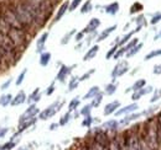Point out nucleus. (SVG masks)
I'll use <instances>...</instances> for the list:
<instances>
[{"instance_id":"obj_58","label":"nucleus","mask_w":161,"mask_h":150,"mask_svg":"<svg viewBox=\"0 0 161 150\" xmlns=\"http://www.w3.org/2000/svg\"><path fill=\"white\" fill-rule=\"evenodd\" d=\"M8 131H9L8 128H0V139H1L6 133H8Z\"/></svg>"},{"instance_id":"obj_14","label":"nucleus","mask_w":161,"mask_h":150,"mask_svg":"<svg viewBox=\"0 0 161 150\" xmlns=\"http://www.w3.org/2000/svg\"><path fill=\"white\" fill-rule=\"evenodd\" d=\"M119 108H120V102H119V101L109 102L108 105H105V107H104V110H103V114H104V116H110V114L117 112Z\"/></svg>"},{"instance_id":"obj_11","label":"nucleus","mask_w":161,"mask_h":150,"mask_svg":"<svg viewBox=\"0 0 161 150\" xmlns=\"http://www.w3.org/2000/svg\"><path fill=\"white\" fill-rule=\"evenodd\" d=\"M138 108H139V105L134 102V103L126 105L125 107L119 108V110L115 112V116H118V117H120V116H126V114H130V113H133V112H136Z\"/></svg>"},{"instance_id":"obj_18","label":"nucleus","mask_w":161,"mask_h":150,"mask_svg":"<svg viewBox=\"0 0 161 150\" xmlns=\"http://www.w3.org/2000/svg\"><path fill=\"white\" fill-rule=\"evenodd\" d=\"M141 28H142V26H136V28L135 30H133V31H130V32H128L126 35H124L123 37H120V39H119V42H118V46L119 47H121V46H124V44H126L131 38H133V36L135 35V33H138L139 31H140Z\"/></svg>"},{"instance_id":"obj_43","label":"nucleus","mask_w":161,"mask_h":150,"mask_svg":"<svg viewBox=\"0 0 161 150\" xmlns=\"http://www.w3.org/2000/svg\"><path fill=\"white\" fill-rule=\"evenodd\" d=\"M118 48H119V46L118 44H114L109 51H108V53L105 54V58L107 59H110V58H113V56L117 53V51H118Z\"/></svg>"},{"instance_id":"obj_52","label":"nucleus","mask_w":161,"mask_h":150,"mask_svg":"<svg viewBox=\"0 0 161 150\" xmlns=\"http://www.w3.org/2000/svg\"><path fill=\"white\" fill-rule=\"evenodd\" d=\"M14 147H15V143L14 142H8V143H5V144H3L0 147V150H11Z\"/></svg>"},{"instance_id":"obj_59","label":"nucleus","mask_w":161,"mask_h":150,"mask_svg":"<svg viewBox=\"0 0 161 150\" xmlns=\"http://www.w3.org/2000/svg\"><path fill=\"white\" fill-rule=\"evenodd\" d=\"M58 126H60V123H52V124L50 126V131H55V129H57Z\"/></svg>"},{"instance_id":"obj_36","label":"nucleus","mask_w":161,"mask_h":150,"mask_svg":"<svg viewBox=\"0 0 161 150\" xmlns=\"http://www.w3.org/2000/svg\"><path fill=\"white\" fill-rule=\"evenodd\" d=\"M76 33H77V30H75V28H73V30H71L69 32H67V33L62 37V39H61V44H67V43L71 41V38L73 37Z\"/></svg>"},{"instance_id":"obj_62","label":"nucleus","mask_w":161,"mask_h":150,"mask_svg":"<svg viewBox=\"0 0 161 150\" xmlns=\"http://www.w3.org/2000/svg\"><path fill=\"white\" fill-rule=\"evenodd\" d=\"M160 37H161V30H160Z\"/></svg>"},{"instance_id":"obj_35","label":"nucleus","mask_w":161,"mask_h":150,"mask_svg":"<svg viewBox=\"0 0 161 150\" xmlns=\"http://www.w3.org/2000/svg\"><path fill=\"white\" fill-rule=\"evenodd\" d=\"M11 100H13V96L10 94L0 96V106H1V107H6L8 105L11 103Z\"/></svg>"},{"instance_id":"obj_13","label":"nucleus","mask_w":161,"mask_h":150,"mask_svg":"<svg viewBox=\"0 0 161 150\" xmlns=\"http://www.w3.org/2000/svg\"><path fill=\"white\" fill-rule=\"evenodd\" d=\"M144 116V113L142 112H133L130 113V114H126L124 118H121L120 122H119V124L120 126H128L129 123H131V122H134V121H136V119H139L140 117Z\"/></svg>"},{"instance_id":"obj_21","label":"nucleus","mask_w":161,"mask_h":150,"mask_svg":"<svg viewBox=\"0 0 161 150\" xmlns=\"http://www.w3.org/2000/svg\"><path fill=\"white\" fill-rule=\"evenodd\" d=\"M98 52H99V46H98V44L92 46V47L87 51V53L83 56V60H84V62H88V60L93 59L94 57L98 54Z\"/></svg>"},{"instance_id":"obj_27","label":"nucleus","mask_w":161,"mask_h":150,"mask_svg":"<svg viewBox=\"0 0 161 150\" xmlns=\"http://www.w3.org/2000/svg\"><path fill=\"white\" fill-rule=\"evenodd\" d=\"M99 92H101L99 86H92V88L87 91V94L83 96V100H92L93 97H96Z\"/></svg>"},{"instance_id":"obj_31","label":"nucleus","mask_w":161,"mask_h":150,"mask_svg":"<svg viewBox=\"0 0 161 150\" xmlns=\"http://www.w3.org/2000/svg\"><path fill=\"white\" fill-rule=\"evenodd\" d=\"M80 103V97H75V98H72L71 102L68 103V112H75V111L78 108Z\"/></svg>"},{"instance_id":"obj_10","label":"nucleus","mask_w":161,"mask_h":150,"mask_svg":"<svg viewBox=\"0 0 161 150\" xmlns=\"http://www.w3.org/2000/svg\"><path fill=\"white\" fill-rule=\"evenodd\" d=\"M101 26V20L97 19V18H93V19L89 20V22L87 23V26L83 28V32L86 35H89V33H93L97 31V28Z\"/></svg>"},{"instance_id":"obj_2","label":"nucleus","mask_w":161,"mask_h":150,"mask_svg":"<svg viewBox=\"0 0 161 150\" xmlns=\"http://www.w3.org/2000/svg\"><path fill=\"white\" fill-rule=\"evenodd\" d=\"M0 51L9 67L15 64L21 56V53L16 49L14 42L10 39L8 33H3V32H0Z\"/></svg>"},{"instance_id":"obj_22","label":"nucleus","mask_w":161,"mask_h":150,"mask_svg":"<svg viewBox=\"0 0 161 150\" xmlns=\"http://www.w3.org/2000/svg\"><path fill=\"white\" fill-rule=\"evenodd\" d=\"M26 101H27L26 94H25L24 91H19L18 95L11 100V103H10V105H13V106H19V105H22V103L26 102Z\"/></svg>"},{"instance_id":"obj_38","label":"nucleus","mask_w":161,"mask_h":150,"mask_svg":"<svg viewBox=\"0 0 161 150\" xmlns=\"http://www.w3.org/2000/svg\"><path fill=\"white\" fill-rule=\"evenodd\" d=\"M138 43H139V38H131L126 44H124V46H121V47H124V49L128 52V51H130L134 46H136Z\"/></svg>"},{"instance_id":"obj_54","label":"nucleus","mask_w":161,"mask_h":150,"mask_svg":"<svg viewBox=\"0 0 161 150\" xmlns=\"http://www.w3.org/2000/svg\"><path fill=\"white\" fill-rule=\"evenodd\" d=\"M84 36H86V33H84L83 31L77 32V33L75 35V41H76V42H82V39L84 38Z\"/></svg>"},{"instance_id":"obj_45","label":"nucleus","mask_w":161,"mask_h":150,"mask_svg":"<svg viewBox=\"0 0 161 150\" xmlns=\"http://www.w3.org/2000/svg\"><path fill=\"white\" fill-rule=\"evenodd\" d=\"M92 105H86V106H83V108L80 110V114L83 116V117H86V116H89L91 112H92Z\"/></svg>"},{"instance_id":"obj_5","label":"nucleus","mask_w":161,"mask_h":150,"mask_svg":"<svg viewBox=\"0 0 161 150\" xmlns=\"http://www.w3.org/2000/svg\"><path fill=\"white\" fill-rule=\"evenodd\" d=\"M64 101H55L53 103H51L47 108H45L43 111H41L39 113V118L42 121H46V119H50L51 117H53L56 113L61 110V107L63 106Z\"/></svg>"},{"instance_id":"obj_34","label":"nucleus","mask_w":161,"mask_h":150,"mask_svg":"<svg viewBox=\"0 0 161 150\" xmlns=\"http://www.w3.org/2000/svg\"><path fill=\"white\" fill-rule=\"evenodd\" d=\"M93 10V5H92V0H87L83 2L82 8H80V14H88Z\"/></svg>"},{"instance_id":"obj_46","label":"nucleus","mask_w":161,"mask_h":150,"mask_svg":"<svg viewBox=\"0 0 161 150\" xmlns=\"http://www.w3.org/2000/svg\"><path fill=\"white\" fill-rule=\"evenodd\" d=\"M82 4V0H72L69 2V8H68V11H75L78 6Z\"/></svg>"},{"instance_id":"obj_8","label":"nucleus","mask_w":161,"mask_h":150,"mask_svg":"<svg viewBox=\"0 0 161 150\" xmlns=\"http://www.w3.org/2000/svg\"><path fill=\"white\" fill-rule=\"evenodd\" d=\"M39 113H40V110L37 108V106H36L35 103H31V105L29 106V108L20 116L19 123H22V122H25V121H27V119H31V118L36 117V114H39Z\"/></svg>"},{"instance_id":"obj_19","label":"nucleus","mask_w":161,"mask_h":150,"mask_svg":"<svg viewBox=\"0 0 161 150\" xmlns=\"http://www.w3.org/2000/svg\"><path fill=\"white\" fill-rule=\"evenodd\" d=\"M117 30V25H112V26H109V27H107L105 30H103L101 33L97 36V42H102V41H104V39H107V38L109 37L114 31Z\"/></svg>"},{"instance_id":"obj_12","label":"nucleus","mask_w":161,"mask_h":150,"mask_svg":"<svg viewBox=\"0 0 161 150\" xmlns=\"http://www.w3.org/2000/svg\"><path fill=\"white\" fill-rule=\"evenodd\" d=\"M151 92H154V88H153V86H150V85L144 86L142 89L133 92L131 100H133V101H138V100H140L142 96H145V95H147V94H151Z\"/></svg>"},{"instance_id":"obj_20","label":"nucleus","mask_w":161,"mask_h":150,"mask_svg":"<svg viewBox=\"0 0 161 150\" xmlns=\"http://www.w3.org/2000/svg\"><path fill=\"white\" fill-rule=\"evenodd\" d=\"M47 38H48V32H43L39 37L37 42H36V51H37V53L41 54L42 52H45V46H46Z\"/></svg>"},{"instance_id":"obj_7","label":"nucleus","mask_w":161,"mask_h":150,"mask_svg":"<svg viewBox=\"0 0 161 150\" xmlns=\"http://www.w3.org/2000/svg\"><path fill=\"white\" fill-rule=\"evenodd\" d=\"M94 142H97V143H99L101 145H103L104 148H108V145H109V142H110V138L108 137V134L105 133V132L103 131V129H97L96 133H94V135H93V138H92Z\"/></svg>"},{"instance_id":"obj_49","label":"nucleus","mask_w":161,"mask_h":150,"mask_svg":"<svg viewBox=\"0 0 161 150\" xmlns=\"http://www.w3.org/2000/svg\"><path fill=\"white\" fill-rule=\"evenodd\" d=\"M134 22H136L138 26H145L146 25V20H145V16L144 15H139L134 19Z\"/></svg>"},{"instance_id":"obj_61","label":"nucleus","mask_w":161,"mask_h":150,"mask_svg":"<svg viewBox=\"0 0 161 150\" xmlns=\"http://www.w3.org/2000/svg\"><path fill=\"white\" fill-rule=\"evenodd\" d=\"M158 138H159V144H160V148H161V128L159 127L158 129Z\"/></svg>"},{"instance_id":"obj_17","label":"nucleus","mask_w":161,"mask_h":150,"mask_svg":"<svg viewBox=\"0 0 161 150\" xmlns=\"http://www.w3.org/2000/svg\"><path fill=\"white\" fill-rule=\"evenodd\" d=\"M119 122L118 121H115V119H109V121H107V122H104L103 124H102V129L104 132H115L118 128H119Z\"/></svg>"},{"instance_id":"obj_33","label":"nucleus","mask_w":161,"mask_h":150,"mask_svg":"<svg viewBox=\"0 0 161 150\" xmlns=\"http://www.w3.org/2000/svg\"><path fill=\"white\" fill-rule=\"evenodd\" d=\"M141 10H144V5L139 2V1H135L131 6H130V15H134V14H138V12H140Z\"/></svg>"},{"instance_id":"obj_56","label":"nucleus","mask_w":161,"mask_h":150,"mask_svg":"<svg viewBox=\"0 0 161 150\" xmlns=\"http://www.w3.org/2000/svg\"><path fill=\"white\" fill-rule=\"evenodd\" d=\"M11 81H13L11 79H8V80H6V81H5V82L1 85V90L4 91V90H6V89H9V86L11 85Z\"/></svg>"},{"instance_id":"obj_39","label":"nucleus","mask_w":161,"mask_h":150,"mask_svg":"<svg viewBox=\"0 0 161 150\" xmlns=\"http://www.w3.org/2000/svg\"><path fill=\"white\" fill-rule=\"evenodd\" d=\"M102 101H103V94L99 92L96 97H93V98H92V103H91V105H92V107H93V108H94V107H98V106L101 105Z\"/></svg>"},{"instance_id":"obj_41","label":"nucleus","mask_w":161,"mask_h":150,"mask_svg":"<svg viewBox=\"0 0 161 150\" xmlns=\"http://www.w3.org/2000/svg\"><path fill=\"white\" fill-rule=\"evenodd\" d=\"M94 122V118L89 114V116H86L84 118H83V121H82V126L83 127H87V128H89L91 126H92V123Z\"/></svg>"},{"instance_id":"obj_4","label":"nucleus","mask_w":161,"mask_h":150,"mask_svg":"<svg viewBox=\"0 0 161 150\" xmlns=\"http://www.w3.org/2000/svg\"><path fill=\"white\" fill-rule=\"evenodd\" d=\"M0 12H1L4 20L9 23L10 27H13V28H19V30H25L24 25L20 22V20L18 19V16H16V14L14 12V10L11 9V6H3V8H0ZM25 31H26V30H25Z\"/></svg>"},{"instance_id":"obj_37","label":"nucleus","mask_w":161,"mask_h":150,"mask_svg":"<svg viewBox=\"0 0 161 150\" xmlns=\"http://www.w3.org/2000/svg\"><path fill=\"white\" fill-rule=\"evenodd\" d=\"M156 57H161V48L151 51L150 53H147V54L145 56L144 59H145V60H151V59H154V58H156Z\"/></svg>"},{"instance_id":"obj_32","label":"nucleus","mask_w":161,"mask_h":150,"mask_svg":"<svg viewBox=\"0 0 161 150\" xmlns=\"http://www.w3.org/2000/svg\"><path fill=\"white\" fill-rule=\"evenodd\" d=\"M117 89H118V84H115L114 81H112L110 84H108V85L105 86V89H104V94H107L110 96V95L115 94Z\"/></svg>"},{"instance_id":"obj_30","label":"nucleus","mask_w":161,"mask_h":150,"mask_svg":"<svg viewBox=\"0 0 161 150\" xmlns=\"http://www.w3.org/2000/svg\"><path fill=\"white\" fill-rule=\"evenodd\" d=\"M142 46H144V44H142L141 42H139L136 46H134V47H133L130 51H128V52H126V58H131V57H134L135 54H138V53L141 51Z\"/></svg>"},{"instance_id":"obj_28","label":"nucleus","mask_w":161,"mask_h":150,"mask_svg":"<svg viewBox=\"0 0 161 150\" xmlns=\"http://www.w3.org/2000/svg\"><path fill=\"white\" fill-rule=\"evenodd\" d=\"M51 60V53L50 52H42L40 54V65L41 67H47Z\"/></svg>"},{"instance_id":"obj_26","label":"nucleus","mask_w":161,"mask_h":150,"mask_svg":"<svg viewBox=\"0 0 161 150\" xmlns=\"http://www.w3.org/2000/svg\"><path fill=\"white\" fill-rule=\"evenodd\" d=\"M36 121H37V118L34 117V118L27 119V121H25V122H22V123H19V131H18V134H20L21 132H24L25 129H27L29 127L34 126V124L36 123Z\"/></svg>"},{"instance_id":"obj_16","label":"nucleus","mask_w":161,"mask_h":150,"mask_svg":"<svg viewBox=\"0 0 161 150\" xmlns=\"http://www.w3.org/2000/svg\"><path fill=\"white\" fill-rule=\"evenodd\" d=\"M103 9H104V12H105V14L114 16V15L118 14V11H119V9H120V5H119L118 1H113V2H110V4L105 5V6H103Z\"/></svg>"},{"instance_id":"obj_51","label":"nucleus","mask_w":161,"mask_h":150,"mask_svg":"<svg viewBox=\"0 0 161 150\" xmlns=\"http://www.w3.org/2000/svg\"><path fill=\"white\" fill-rule=\"evenodd\" d=\"M139 135H140V148H141V150H153L150 147H149V144L146 143V140L144 139V137L141 135L140 133H139Z\"/></svg>"},{"instance_id":"obj_48","label":"nucleus","mask_w":161,"mask_h":150,"mask_svg":"<svg viewBox=\"0 0 161 150\" xmlns=\"http://www.w3.org/2000/svg\"><path fill=\"white\" fill-rule=\"evenodd\" d=\"M94 72H96V69H89L87 73H84V74L82 75V76H80V81H84V80H88L92 75L94 74Z\"/></svg>"},{"instance_id":"obj_23","label":"nucleus","mask_w":161,"mask_h":150,"mask_svg":"<svg viewBox=\"0 0 161 150\" xmlns=\"http://www.w3.org/2000/svg\"><path fill=\"white\" fill-rule=\"evenodd\" d=\"M108 150H123L120 137L110 138V142H109V145H108Z\"/></svg>"},{"instance_id":"obj_1","label":"nucleus","mask_w":161,"mask_h":150,"mask_svg":"<svg viewBox=\"0 0 161 150\" xmlns=\"http://www.w3.org/2000/svg\"><path fill=\"white\" fill-rule=\"evenodd\" d=\"M11 9L14 10V12L16 14L18 19L20 20V22L24 25L25 30L29 32L30 30H36V28H40L39 23L36 19L34 18V15L30 12V10L26 8V5L21 1V0H16L13 5H11Z\"/></svg>"},{"instance_id":"obj_15","label":"nucleus","mask_w":161,"mask_h":150,"mask_svg":"<svg viewBox=\"0 0 161 150\" xmlns=\"http://www.w3.org/2000/svg\"><path fill=\"white\" fill-rule=\"evenodd\" d=\"M68 8H69V1H63V2L61 4V6L58 8V10H57V12H56V15H55V18H53V23L58 22V21L64 16V14L68 11Z\"/></svg>"},{"instance_id":"obj_53","label":"nucleus","mask_w":161,"mask_h":150,"mask_svg":"<svg viewBox=\"0 0 161 150\" xmlns=\"http://www.w3.org/2000/svg\"><path fill=\"white\" fill-rule=\"evenodd\" d=\"M16 0H0V8L3 6H11Z\"/></svg>"},{"instance_id":"obj_25","label":"nucleus","mask_w":161,"mask_h":150,"mask_svg":"<svg viewBox=\"0 0 161 150\" xmlns=\"http://www.w3.org/2000/svg\"><path fill=\"white\" fill-rule=\"evenodd\" d=\"M41 98V94H40V88H36L31 94L30 96L27 97V102L31 105V103H36V102H39Z\"/></svg>"},{"instance_id":"obj_60","label":"nucleus","mask_w":161,"mask_h":150,"mask_svg":"<svg viewBox=\"0 0 161 150\" xmlns=\"http://www.w3.org/2000/svg\"><path fill=\"white\" fill-rule=\"evenodd\" d=\"M156 121H158V124H159V127L161 128V112L158 113V116H156Z\"/></svg>"},{"instance_id":"obj_3","label":"nucleus","mask_w":161,"mask_h":150,"mask_svg":"<svg viewBox=\"0 0 161 150\" xmlns=\"http://www.w3.org/2000/svg\"><path fill=\"white\" fill-rule=\"evenodd\" d=\"M8 36L10 37V39L14 42L16 49L19 52L25 51V48L27 47L30 39H29V32L25 30H19V28H10V31L8 32Z\"/></svg>"},{"instance_id":"obj_6","label":"nucleus","mask_w":161,"mask_h":150,"mask_svg":"<svg viewBox=\"0 0 161 150\" xmlns=\"http://www.w3.org/2000/svg\"><path fill=\"white\" fill-rule=\"evenodd\" d=\"M129 72V63H128V60H120L119 63H117V65L113 68V70H112V80L114 81L115 79H118V78H120L123 76L124 74H126Z\"/></svg>"},{"instance_id":"obj_42","label":"nucleus","mask_w":161,"mask_h":150,"mask_svg":"<svg viewBox=\"0 0 161 150\" xmlns=\"http://www.w3.org/2000/svg\"><path fill=\"white\" fill-rule=\"evenodd\" d=\"M159 100H161V88L160 89L154 90V95H153V97L150 98V102H151V103H155V102H158Z\"/></svg>"},{"instance_id":"obj_50","label":"nucleus","mask_w":161,"mask_h":150,"mask_svg":"<svg viewBox=\"0 0 161 150\" xmlns=\"http://www.w3.org/2000/svg\"><path fill=\"white\" fill-rule=\"evenodd\" d=\"M26 73H27V69H24V70H22V72L20 73V75L18 76L16 81H15L18 86H20L21 84H22V81H24V79H25V76H26Z\"/></svg>"},{"instance_id":"obj_47","label":"nucleus","mask_w":161,"mask_h":150,"mask_svg":"<svg viewBox=\"0 0 161 150\" xmlns=\"http://www.w3.org/2000/svg\"><path fill=\"white\" fill-rule=\"evenodd\" d=\"M8 68H9V64L6 63L5 58H4L3 53H1V51H0V70H6Z\"/></svg>"},{"instance_id":"obj_9","label":"nucleus","mask_w":161,"mask_h":150,"mask_svg":"<svg viewBox=\"0 0 161 150\" xmlns=\"http://www.w3.org/2000/svg\"><path fill=\"white\" fill-rule=\"evenodd\" d=\"M73 68H76V64H75V65H71V67L62 64L60 68V70H58V73H57V75H56V80L60 81V82H64L66 79H67V76L71 74V72L73 70Z\"/></svg>"},{"instance_id":"obj_40","label":"nucleus","mask_w":161,"mask_h":150,"mask_svg":"<svg viewBox=\"0 0 161 150\" xmlns=\"http://www.w3.org/2000/svg\"><path fill=\"white\" fill-rule=\"evenodd\" d=\"M72 112H67V113H64L62 117H61V119H60V126H66L69 121H71V118H72V114H71Z\"/></svg>"},{"instance_id":"obj_24","label":"nucleus","mask_w":161,"mask_h":150,"mask_svg":"<svg viewBox=\"0 0 161 150\" xmlns=\"http://www.w3.org/2000/svg\"><path fill=\"white\" fill-rule=\"evenodd\" d=\"M144 86H146V80L145 79H139V80H136L129 89H126L125 90V94L126 92H130V91H138V90H140V89H142Z\"/></svg>"},{"instance_id":"obj_55","label":"nucleus","mask_w":161,"mask_h":150,"mask_svg":"<svg viewBox=\"0 0 161 150\" xmlns=\"http://www.w3.org/2000/svg\"><path fill=\"white\" fill-rule=\"evenodd\" d=\"M55 89H56V88H55V82H52V84L47 88V90H46V95H47V96H51V95L53 94Z\"/></svg>"},{"instance_id":"obj_44","label":"nucleus","mask_w":161,"mask_h":150,"mask_svg":"<svg viewBox=\"0 0 161 150\" xmlns=\"http://www.w3.org/2000/svg\"><path fill=\"white\" fill-rule=\"evenodd\" d=\"M161 21V11H156L154 15H153V18L150 20V23L151 25H156L158 22H160Z\"/></svg>"},{"instance_id":"obj_29","label":"nucleus","mask_w":161,"mask_h":150,"mask_svg":"<svg viewBox=\"0 0 161 150\" xmlns=\"http://www.w3.org/2000/svg\"><path fill=\"white\" fill-rule=\"evenodd\" d=\"M80 82V78H78V76H72L71 80H69V82H68V92L76 90V89L78 88Z\"/></svg>"},{"instance_id":"obj_57","label":"nucleus","mask_w":161,"mask_h":150,"mask_svg":"<svg viewBox=\"0 0 161 150\" xmlns=\"http://www.w3.org/2000/svg\"><path fill=\"white\" fill-rule=\"evenodd\" d=\"M153 73L156 75L161 74V64H156L155 67H154V70H153Z\"/></svg>"}]
</instances>
